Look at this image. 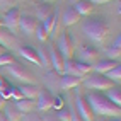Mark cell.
Wrapping results in <instances>:
<instances>
[{"mask_svg":"<svg viewBox=\"0 0 121 121\" xmlns=\"http://www.w3.org/2000/svg\"><path fill=\"white\" fill-rule=\"evenodd\" d=\"M85 101L89 102L94 116H108V118H119L121 114V108L114 106L104 92H97V91H91L85 95Z\"/></svg>","mask_w":121,"mask_h":121,"instance_id":"1","label":"cell"},{"mask_svg":"<svg viewBox=\"0 0 121 121\" xmlns=\"http://www.w3.org/2000/svg\"><path fill=\"white\" fill-rule=\"evenodd\" d=\"M82 33L95 44H102L109 34V26L101 19H89L84 22Z\"/></svg>","mask_w":121,"mask_h":121,"instance_id":"2","label":"cell"},{"mask_svg":"<svg viewBox=\"0 0 121 121\" xmlns=\"http://www.w3.org/2000/svg\"><path fill=\"white\" fill-rule=\"evenodd\" d=\"M91 70H92V65H85V63H80L77 60H72L70 58V60H65L63 73H65V75H72V77H77V78H82Z\"/></svg>","mask_w":121,"mask_h":121,"instance_id":"3","label":"cell"},{"mask_svg":"<svg viewBox=\"0 0 121 121\" xmlns=\"http://www.w3.org/2000/svg\"><path fill=\"white\" fill-rule=\"evenodd\" d=\"M84 84H85V87L92 89V91H97V92H106L108 89L114 87V84H112L109 78H106V77L101 75V73H94V75H91L89 78H85Z\"/></svg>","mask_w":121,"mask_h":121,"instance_id":"4","label":"cell"},{"mask_svg":"<svg viewBox=\"0 0 121 121\" xmlns=\"http://www.w3.org/2000/svg\"><path fill=\"white\" fill-rule=\"evenodd\" d=\"M101 58V53L95 46H91V44H84L80 46L78 50V61L80 63H85V65H94L95 61H99Z\"/></svg>","mask_w":121,"mask_h":121,"instance_id":"5","label":"cell"},{"mask_svg":"<svg viewBox=\"0 0 121 121\" xmlns=\"http://www.w3.org/2000/svg\"><path fill=\"white\" fill-rule=\"evenodd\" d=\"M56 50L63 56V60H70L72 55H73V44H72V39L65 31L56 38Z\"/></svg>","mask_w":121,"mask_h":121,"instance_id":"6","label":"cell"},{"mask_svg":"<svg viewBox=\"0 0 121 121\" xmlns=\"http://www.w3.org/2000/svg\"><path fill=\"white\" fill-rule=\"evenodd\" d=\"M7 73H10V75H12L14 78L21 80V82H24V84H33V82H34L29 72H27L26 68H24V67L17 65V63H12V65H7Z\"/></svg>","mask_w":121,"mask_h":121,"instance_id":"7","label":"cell"},{"mask_svg":"<svg viewBox=\"0 0 121 121\" xmlns=\"http://www.w3.org/2000/svg\"><path fill=\"white\" fill-rule=\"evenodd\" d=\"M75 106H77V112L84 121H94V112L89 106V102L85 101L84 95H75Z\"/></svg>","mask_w":121,"mask_h":121,"instance_id":"8","label":"cell"},{"mask_svg":"<svg viewBox=\"0 0 121 121\" xmlns=\"http://www.w3.org/2000/svg\"><path fill=\"white\" fill-rule=\"evenodd\" d=\"M19 17H21V10L17 9V7H12L10 10L4 12V17L0 21H2V26H5L9 31H14L19 26Z\"/></svg>","mask_w":121,"mask_h":121,"instance_id":"9","label":"cell"},{"mask_svg":"<svg viewBox=\"0 0 121 121\" xmlns=\"http://www.w3.org/2000/svg\"><path fill=\"white\" fill-rule=\"evenodd\" d=\"M38 24H39V21L36 17H33V15H21L17 27H21L22 33H26V34H34Z\"/></svg>","mask_w":121,"mask_h":121,"instance_id":"10","label":"cell"},{"mask_svg":"<svg viewBox=\"0 0 121 121\" xmlns=\"http://www.w3.org/2000/svg\"><path fill=\"white\" fill-rule=\"evenodd\" d=\"M36 101H38L36 108L39 111H48V109H51V106H53V95L48 91H41V89H39V94H38Z\"/></svg>","mask_w":121,"mask_h":121,"instance_id":"11","label":"cell"},{"mask_svg":"<svg viewBox=\"0 0 121 121\" xmlns=\"http://www.w3.org/2000/svg\"><path fill=\"white\" fill-rule=\"evenodd\" d=\"M50 65L55 68V72H58V73H63V67H65V60H63V56L58 53L55 46L50 48Z\"/></svg>","mask_w":121,"mask_h":121,"instance_id":"12","label":"cell"},{"mask_svg":"<svg viewBox=\"0 0 121 121\" xmlns=\"http://www.w3.org/2000/svg\"><path fill=\"white\" fill-rule=\"evenodd\" d=\"M116 65H118L116 60H99V61H95L92 65V70L95 72V73L104 75V73H108L111 68H114Z\"/></svg>","mask_w":121,"mask_h":121,"instance_id":"13","label":"cell"},{"mask_svg":"<svg viewBox=\"0 0 121 121\" xmlns=\"http://www.w3.org/2000/svg\"><path fill=\"white\" fill-rule=\"evenodd\" d=\"M0 46L4 48H15L17 46V38L9 31H2L0 29Z\"/></svg>","mask_w":121,"mask_h":121,"instance_id":"14","label":"cell"},{"mask_svg":"<svg viewBox=\"0 0 121 121\" xmlns=\"http://www.w3.org/2000/svg\"><path fill=\"white\" fill-rule=\"evenodd\" d=\"M14 106L17 108V109L22 112V114H29V112H33V111L36 109V102L31 101V99L22 97V99H19V101H15Z\"/></svg>","mask_w":121,"mask_h":121,"instance_id":"15","label":"cell"},{"mask_svg":"<svg viewBox=\"0 0 121 121\" xmlns=\"http://www.w3.org/2000/svg\"><path fill=\"white\" fill-rule=\"evenodd\" d=\"M19 53H21L22 58H26L27 61L39 65V56H38V51H36V50H33L31 46H21V48H19Z\"/></svg>","mask_w":121,"mask_h":121,"instance_id":"16","label":"cell"},{"mask_svg":"<svg viewBox=\"0 0 121 121\" xmlns=\"http://www.w3.org/2000/svg\"><path fill=\"white\" fill-rule=\"evenodd\" d=\"M19 89L22 92V97L31 99V101H34L38 97V94H39V87H36L34 84H22Z\"/></svg>","mask_w":121,"mask_h":121,"instance_id":"17","label":"cell"},{"mask_svg":"<svg viewBox=\"0 0 121 121\" xmlns=\"http://www.w3.org/2000/svg\"><path fill=\"white\" fill-rule=\"evenodd\" d=\"M73 9H75V12L80 15V17H82V15H91L94 7H92L91 2H87V0H78V2L73 4Z\"/></svg>","mask_w":121,"mask_h":121,"instance_id":"18","label":"cell"},{"mask_svg":"<svg viewBox=\"0 0 121 121\" xmlns=\"http://www.w3.org/2000/svg\"><path fill=\"white\" fill-rule=\"evenodd\" d=\"M56 22H58V15H56V14H51L50 17H46V19L41 22V26H43L44 33H46L48 36H51V34L55 33V29H56Z\"/></svg>","mask_w":121,"mask_h":121,"instance_id":"19","label":"cell"},{"mask_svg":"<svg viewBox=\"0 0 121 121\" xmlns=\"http://www.w3.org/2000/svg\"><path fill=\"white\" fill-rule=\"evenodd\" d=\"M4 114L9 121H19L22 118V112L14 106V104H5L4 106Z\"/></svg>","mask_w":121,"mask_h":121,"instance_id":"20","label":"cell"},{"mask_svg":"<svg viewBox=\"0 0 121 121\" xmlns=\"http://www.w3.org/2000/svg\"><path fill=\"white\" fill-rule=\"evenodd\" d=\"M80 84V78L77 77H72V75H63L60 78V87L63 89V91H70V89H73Z\"/></svg>","mask_w":121,"mask_h":121,"instance_id":"21","label":"cell"},{"mask_svg":"<svg viewBox=\"0 0 121 121\" xmlns=\"http://www.w3.org/2000/svg\"><path fill=\"white\" fill-rule=\"evenodd\" d=\"M78 21H80V15L75 12L73 7H70V9L65 10V14H63V24H65V26H73Z\"/></svg>","mask_w":121,"mask_h":121,"instance_id":"22","label":"cell"},{"mask_svg":"<svg viewBox=\"0 0 121 121\" xmlns=\"http://www.w3.org/2000/svg\"><path fill=\"white\" fill-rule=\"evenodd\" d=\"M106 97L114 104V106H118V108H121V91H119V87H111V89H108L106 91Z\"/></svg>","mask_w":121,"mask_h":121,"instance_id":"23","label":"cell"},{"mask_svg":"<svg viewBox=\"0 0 121 121\" xmlns=\"http://www.w3.org/2000/svg\"><path fill=\"white\" fill-rule=\"evenodd\" d=\"M106 55L109 56V60H116L118 61V58L121 56V38L119 36L114 39V43H112V46L106 51Z\"/></svg>","mask_w":121,"mask_h":121,"instance_id":"24","label":"cell"},{"mask_svg":"<svg viewBox=\"0 0 121 121\" xmlns=\"http://www.w3.org/2000/svg\"><path fill=\"white\" fill-rule=\"evenodd\" d=\"M51 14H55V12H53V7H51L50 4H46V5H39V7H38V10H36V19L43 22L46 17H50Z\"/></svg>","mask_w":121,"mask_h":121,"instance_id":"25","label":"cell"},{"mask_svg":"<svg viewBox=\"0 0 121 121\" xmlns=\"http://www.w3.org/2000/svg\"><path fill=\"white\" fill-rule=\"evenodd\" d=\"M104 77L109 78L114 85H118V84L121 82V65L118 63V65H116L114 68H111V70L108 72V73H104Z\"/></svg>","mask_w":121,"mask_h":121,"instance_id":"26","label":"cell"},{"mask_svg":"<svg viewBox=\"0 0 121 121\" xmlns=\"http://www.w3.org/2000/svg\"><path fill=\"white\" fill-rule=\"evenodd\" d=\"M56 119L58 121H70V109H67L63 106L61 109L56 111Z\"/></svg>","mask_w":121,"mask_h":121,"instance_id":"27","label":"cell"},{"mask_svg":"<svg viewBox=\"0 0 121 121\" xmlns=\"http://www.w3.org/2000/svg\"><path fill=\"white\" fill-rule=\"evenodd\" d=\"M12 63H15V60H14V56L10 53L0 55V67H7V65H12Z\"/></svg>","mask_w":121,"mask_h":121,"instance_id":"28","label":"cell"},{"mask_svg":"<svg viewBox=\"0 0 121 121\" xmlns=\"http://www.w3.org/2000/svg\"><path fill=\"white\" fill-rule=\"evenodd\" d=\"M38 56H39V65H43V67H50V58H48V55L44 53V50L38 51Z\"/></svg>","mask_w":121,"mask_h":121,"instance_id":"29","label":"cell"},{"mask_svg":"<svg viewBox=\"0 0 121 121\" xmlns=\"http://www.w3.org/2000/svg\"><path fill=\"white\" fill-rule=\"evenodd\" d=\"M36 36H38L39 41H46V39H48V34L44 33V29H43V26H41V22H39V24H38V27H36Z\"/></svg>","mask_w":121,"mask_h":121,"instance_id":"30","label":"cell"},{"mask_svg":"<svg viewBox=\"0 0 121 121\" xmlns=\"http://www.w3.org/2000/svg\"><path fill=\"white\" fill-rule=\"evenodd\" d=\"M10 9H12V0H0V10L7 12Z\"/></svg>","mask_w":121,"mask_h":121,"instance_id":"31","label":"cell"},{"mask_svg":"<svg viewBox=\"0 0 121 121\" xmlns=\"http://www.w3.org/2000/svg\"><path fill=\"white\" fill-rule=\"evenodd\" d=\"M10 97H12V99H15V101H19V99H22V92H21V89H19V87H12Z\"/></svg>","mask_w":121,"mask_h":121,"instance_id":"32","label":"cell"},{"mask_svg":"<svg viewBox=\"0 0 121 121\" xmlns=\"http://www.w3.org/2000/svg\"><path fill=\"white\" fill-rule=\"evenodd\" d=\"M63 106H65V104H63V99H61V97H53V106H51V108H55L56 111H58V109H61Z\"/></svg>","mask_w":121,"mask_h":121,"instance_id":"33","label":"cell"},{"mask_svg":"<svg viewBox=\"0 0 121 121\" xmlns=\"http://www.w3.org/2000/svg\"><path fill=\"white\" fill-rule=\"evenodd\" d=\"M70 121H84V119L78 116L77 109H70Z\"/></svg>","mask_w":121,"mask_h":121,"instance_id":"34","label":"cell"},{"mask_svg":"<svg viewBox=\"0 0 121 121\" xmlns=\"http://www.w3.org/2000/svg\"><path fill=\"white\" fill-rule=\"evenodd\" d=\"M91 2L92 5H102V4H108V2H112V0H87Z\"/></svg>","mask_w":121,"mask_h":121,"instance_id":"35","label":"cell"},{"mask_svg":"<svg viewBox=\"0 0 121 121\" xmlns=\"http://www.w3.org/2000/svg\"><path fill=\"white\" fill-rule=\"evenodd\" d=\"M29 121H43V119L38 118V116H29Z\"/></svg>","mask_w":121,"mask_h":121,"instance_id":"36","label":"cell"},{"mask_svg":"<svg viewBox=\"0 0 121 121\" xmlns=\"http://www.w3.org/2000/svg\"><path fill=\"white\" fill-rule=\"evenodd\" d=\"M0 121H9V119L5 118V114H4V112H0Z\"/></svg>","mask_w":121,"mask_h":121,"instance_id":"37","label":"cell"},{"mask_svg":"<svg viewBox=\"0 0 121 121\" xmlns=\"http://www.w3.org/2000/svg\"><path fill=\"white\" fill-rule=\"evenodd\" d=\"M4 101H5V99L2 97V95H0V108H4V106H5V102H4Z\"/></svg>","mask_w":121,"mask_h":121,"instance_id":"38","label":"cell"},{"mask_svg":"<svg viewBox=\"0 0 121 121\" xmlns=\"http://www.w3.org/2000/svg\"><path fill=\"white\" fill-rule=\"evenodd\" d=\"M109 121H121V119H119V118H111Z\"/></svg>","mask_w":121,"mask_h":121,"instance_id":"39","label":"cell"},{"mask_svg":"<svg viewBox=\"0 0 121 121\" xmlns=\"http://www.w3.org/2000/svg\"><path fill=\"white\" fill-rule=\"evenodd\" d=\"M4 53H5V50H4L2 46H0V55H4Z\"/></svg>","mask_w":121,"mask_h":121,"instance_id":"40","label":"cell"},{"mask_svg":"<svg viewBox=\"0 0 121 121\" xmlns=\"http://www.w3.org/2000/svg\"><path fill=\"white\" fill-rule=\"evenodd\" d=\"M70 2H72V4H75V2H78V0H70Z\"/></svg>","mask_w":121,"mask_h":121,"instance_id":"41","label":"cell"},{"mask_svg":"<svg viewBox=\"0 0 121 121\" xmlns=\"http://www.w3.org/2000/svg\"><path fill=\"white\" fill-rule=\"evenodd\" d=\"M0 27H2V21H0Z\"/></svg>","mask_w":121,"mask_h":121,"instance_id":"42","label":"cell"},{"mask_svg":"<svg viewBox=\"0 0 121 121\" xmlns=\"http://www.w3.org/2000/svg\"><path fill=\"white\" fill-rule=\"evenodd\" d=\"M46 2H51V0H46Z\"/></svg>","mask_w":121,"mask_h":121,"instance_id":"43","label":"cell"}]
</instances>
